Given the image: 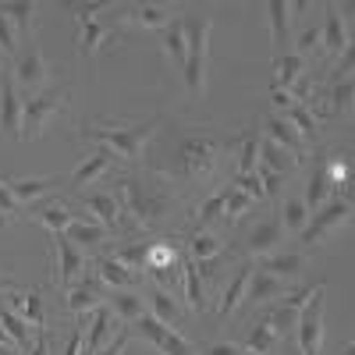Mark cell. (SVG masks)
Here are the masks:
<instances>
[{
  "label": "cell",
  "instance_id": "37",
  "mask_svg": "<svg viewBox=\"0 0 355 355\" xmlns=\"http://www.w3.org/2000/svg\"><path fill=\"white\" fill-rule=\"evenodd\" d=\"M281 224H284V231H291V234H299L302 227H306V220H309V206L302 202V196H284V202H281Z\"/></svg>",
  "mask_w": 355,
  "mask_h": 355
},
{
  "label": "cell",
  "instance_id": "34",
  "mask_svg": "<svg viewBox=\"0 0 355 355\" xmlns=\"http://www.w3.org/2000/svg\"><path fill=\"white\" fill-rule=\"evenodd\" d=\"M64 239H68L75 249H96L100 242H107V227H103V224H85V220H75V224L64 231Z\"/></svg>",
  "mask_w": 355,
  "mask_h": 355
},
{
  "label": "cell",
  "instance_id": "39",
  "mask_svg": "<svg viewBox=\"0 0 355 355\" xmlns=\"http://www.w3.org/2000/svg\"><path fill=\"white\" fill-rule=\"evenodd\" d=\"M150 306H153V320H160V323H167V327H178L182 323V309H178V302L171 299V291H164V288H157L153 295H150Z\"/></svg>",
  "mask_w": 355,
  "mask_h": 355
},
{
  "label": "cell",
  "instance_id": "62",
  "mask_svg": "<svg viewBox=\"0 0 355 355\" xmlns=\"http://www.w3.org/2000/svg\"><path fill=\"white\" fill-rule=\"evenodd\" d=\"M341 355H355V345H352V341H348V345H345V352H341Z\"/></svg>",
  "mask_w": 355,
  "mask_h": 355
},
{
  "label": "cell",
  "instance_id": "6",
  "mask_svg": "<svg viewBox=\"0 0 355 355\" xmlns=\"http://www.w3.org/2000/svg\"><path fill=\"white\" fill-rule=\"evenodd\" d=\"M348 217H352V199H348V196H334L331 202H323L320 210H313V214H309L306 227L299 231V239H302L306 245H316V242L327 239V234H331L334 227H341Z\"/></svg>",
  "mask_w": 355,
  "mask_h": 355
},
{
  "label": "cell",
  "instance_id": "21",
  "mask_svg": "<svg viewBox=\"0 0 355 355\" xmlns=\"http://www.w3.org/2000/svg\"><path fill=\"white\" fill-rule=\"evenodd\" d=\"M259 167L274 171V174H291L295 167H299V157H291L288 150H281L277 142H270L266 135H259Z\"/></svg>",
  "mask_w": 355,
  "mask_h": 355
},
{
  "label": "cell",
  "instance_id": "59",
  "mask_svg": "<svg viewBox=\"0 0 355 355\" xmlns=\"http://www.w3.org/2000/svg\"><path fill=\"white\" fill-rule=\"evenodd\" d=\"M270 103L277 107V110H288L295 100H291V93H284V89H274V96H270Z\"/></svg>",
  "mask_w": 355,
  "mask_h": 355
},
{
  "label": "cell",
  "instance_id": "9",
  "mask_svg": "<svg viewBox=\"0 0 355 355\" xmlns=\"http://www.w3.org/2000/svg\"><path fill=\"white\" fill-rule=\"evenodd\" d=\"M217 153H220V146L214 139H192L182 146V171L189 178H206L217 164Z\"/></svg>",
  "mask_w": 355,
  "mask_h": 355
},
{
  "label": "cell",
  "instance_id": "50",
  "mask_svg": "<svg viewBox=\"0 0 355 355\" xmlns=\"http://www.w3.org/2000/svg\"><path fill=\"white\" fill-rule=\"evenodd\" d=\"M224 196H227V189L217 192V196H210V199L199 206V224H210V220H217L224 214Z\"/></svg>",
  "mask_w": 355,
  "mask_h": 355
},
{
  "label": "cell",
  "instance_id": "18",
  "mask_svg": "<svg viewBox=\"0 0 355 355\" xmlns=\"http://www.w3.org/2000/svg\"><path fill=\"white\" fill-rule=\"evenodd\" d=\"M306 299H309V291L288 295L281 309H274V313H266V316H263L266 323H270V331H274L277 338H281V334H288V331H295V320H299V309L306 306Z\"/></svg>",
  "mask_w": 355,
  "mask_h": 355
},
{
  "label": "cell",
  "instance_id": "27",
  "mask_svg": "<svg viewBox=\"0 0 355 355\" xmlns=\"http://www.w3.org/2000/svg\"><path fill=\"white\" fill-rule=\"evenodd\" d=\"M249 277H252V266L245 263V266H239V274H234V281L224 288V299H220V316L227 320L234 309H239L242 306V299H245V291H249Z\"/></svg>",
  "mask_w": 355,
  "mask_h": 355
},
{
  "label": "cell",
  "instance_id": "51",
  "mask_svg": "<svg viewBox=\"0 0 355 355\" xmlns=\"http://www.w3.org/2000/svg\"><path fill=\"white\" fill-rule=\"evenodd\" d=\"M259 174V182H263V196H281L284 192V174H274V171H266V167H256Z\"/></svg>",
  "mask_w": 355,
  "mask_h": 355
},
{
  "label": "cell",
  "instance_id": "3",
  "mask_svg": "<svg viewBox=\"0 0 355 355\" xmlns=\"http://www.w3.org/2000/svg\"><path fill=\"white\" fill-rule=\"evenodd\" d=\"M68 93H71L68 85H50V89H43V93L28 96V100L21 103V139H40L50 117H53L57 110H64Z\"/></svg>",
  "mask_w": 355,
  "mask_h": 355
},
{
  "label": "cell",
  "instance_id": "7",
  "mask_svg": "<svg viewBox=\"0 0 355 355\" xmlns=\"http://www.w3.org/2000/svg\"><path fill=\"white\" fill-rule=\"evenodd\" d=\"M135 327H139V334H142L146 341H150L160 355H196V348H192L182 334H178L174 327H167V323L153 320L150 313L139 316V320H135Z\"/></svg>",
  "mask_w": 355,
  "mask_h": 355
},
{
  "label": "cell",
  "instance_id": "1",
  "mask_svg": "<svg viewBox=\"0 0 355 355\" xmlns=\"http://www.w3.org/2000/svg\"><path fill=\"white\" fill-rule=\"evenodd\" d=\"M157 125H160L157 117H153V121H135V125H100V121H89L82 132H85V139H96L100 146H107V150L117 153V157L142 160L146 142L153 139Z\"/></svg>",
  "mask_w": 355,
  "mask_h": 355
},
{
  "label": "cell",
  "instance_id": "28",
  "mask_svg": "<svg viewBox=\"0 0 355 355\" xmlns=\"http://www.w3.org/2000/svg\"><path fill=\"white\" fill-rule=\"evenodd\" d=\"M263 270L281 277V281H295V277L306 270V256L302 252H277V256H270V259L263 263Z\"/></svg>",
  "mask_w": 355,
  "mask_h": 355
},
{
  "label": "cell",
  "instance_id": "31",
  "mask_svg": "<svg viewBox=\"0 0 355 355\" xmlns=\"http://www.w3.org/2000/svg\"><path fill=\"white\" fill-rule=\"evenodd\" d=\"M110 309H114V316L121 320V323H135L139 316H146V306H142V295L139 291H114L110 295Z\"/></svg>",
  "mask_w": 355,
  "mask_h": 355
},
{
  "label": "cell",
  "instance_id": "42",
  "mask_svg": "<svg viewBox=\"0 0 355 355\" xmlns=\"http://www.w3.org/2000/svg\"><path fill=\"white\" fill-rule=\"evenodd\" d=\"M274 345H277V334L270 331V323H266V320H259L256 327L249 331L245 352H249V355H270V352H274Z\"/></svg>",
  "mask_w": 355,
  "mask_h": 355
},
{
  "label": "cell",
  "instance_id": "29",
  "mask_svg": "<svg viewBox=\"0 0 355 355\" xmlns=\"http://www.w3.org/2000/svg\"><path fill=\"white\" fill-rule=\"evenodd\" d=\"M274 71H277L274 75V89H284L288 93V89L299 82V75L306 71V61L299 53H281V57H274Z\"/></svg>",
  "mask_w": 355,
  "mask_h": 355
},
{
  "label": "cell",
  "instance_id": "25",
  "mask_svg": "<svg viewBox=\"0 0 355 355\" xmlns=\"http://www.w3.org/2000/svg\"><path fill=\"white\" fill-rule=\"evenodd\" d=\"M114 327H110V306H96L93 320H89V338H85V352L82 355H96L107 341H110Z\"/></svg>",
  "mask_w": 355,
  "mask_h": 355
},
{
  "label": "cell",
  "instance_id": "45",
  "mask_svg": "<svg viewBox=\"0 0 355 355\" xmlns=\"http://www.w3.org/2000/svg\"><path fill=\"white\" fill-rule=\"evenodd\" d=\"M150 245L153 242H135V245H125V249H117L114 252V259H121L128 270H146V259H150Z\"/></svg>",
  "mask_w": 355,
  "mask_h": 355
},
{
  "label": "cell",
  "instance_id": "13",
  "mask_svg": "<svg viewBox=\"0 0 355 355\" xmlns=\"http://www.w3.org/2000/svg\"><path fill=\"white\" fill-rule=\"evenodd\" d=\"M284 224H281V217H270V220H263L249 239H245V252L249 256H266V252H274L281 242H284Z\"/></svg>",
  "mask_w": 355,
  "mask_h": 355
},
{
  "label": "cell",
  "instance_id": "56",
  "mask_svg": "<svg viewBox=\"0 0 355 355\" xmlns=\"http://www.w3.org/2000/svg\"><path fill=\"white\" fill-rule=\"evenodd\" d=\"M82 327H85V320H78L75 327H71V334H68V341H64V352H61V355H82Z\"/></svg>",
  "mask_w": 355,
  "mask_h": 355
},
{
  "label": "cell",
  "instance_id": "19",
  "mask_svg": "<svg viewBox=\"0 0 355 355\" xmlns=\"http://www.w3.org/2000/svg\"><path fill=\"white\" fill-rule=\"evenodd\" d=\"M96 277H100L107 288H114V291H128V288H135V281H139V274L128 270V266H125L121 259H114V256H103V259L96 263Z\"/></svg>",
  "mask_w": 355,
  "mask_h": 355
},
{
  "label": "cell",
  "instance_id": "23",
  "mask_svg": "<svg viewBox=\"0 0 355 355\" xmlns=\"http://www.w3.org/2000/svg\"><path fill=\"white\" fill-rule=\"evenodd\" d=\"M100 281H78V284H71V291H68V313H75V316H85V309L93 313L96 306H100Z\"/></svg>",
  "mask_w": 355,
  "mask_h": 355
},
{
  "label": "cell",
  "instance_id": "48",
  "mask_svg": "<svg viewBox=\"0 0 355 355\" xmlns=\"http://www.w3.org/2000/svg\"><path fill=\"white\" fill-rule=\"evenodd\" d=\"M348 107H352V75L338 78L334 89H331V110L341 114V110H348Z\"/></svg>",
  "mask_w": 355,
  "mask_h": 355
},
{
  "label": "cell",
  "instance_id": "30",
  "mask_svg": "<svg viewBox=\"0 0 355 355\" xmlns=\"http://www.w3.org/2000/svg\"><path fill=\"white\" fill-rule=\"evenodd\" d=\"M281 117H284V121H288L295 132L302 135V142H313V139L320 135V121L313 117V110H309L306 103H291V107H288Z\"/></svg>",
  "mask_w": 355,
  "mask_h": 355
},
{
  "label": "cell",
  "instance_id": "57",
  "mask_svg": "<svg viewBox=\"0 0 355 355\" xmlns=\"http://www.w3.org/2000/svg\"><path fill=\"white\" fill-rule=\"evenodd\" d=\"M323 171H327V167H323ZM327 178H331V185H341L345 178H348V160H341V153L331 160V171H327Z\"/></svg>",
  "mask_w": 355,
  "mask_h": 355
},
{
  "label": "cell",
  "instance_id": "44",
  "mask_svg": "<svg viewBox=\"0 0 355 355\" xmlns=\"http://www.w3.org/2000/svg\"><path fill=\"white\" fill-rule=\"evenodd\" d=\"M0 15H8L11 25H18L21 33L33 28V18H36V4H28V0H15V4H0Z\"/></svg>",
  "mask_w": 355,
  "mask_h": 355
},
{
  "label": "cell",
  "instance_id": "4",
  "mask_svg": "<svg viewBox=\"0 0 355 355\" xmlns=\"http://www.w3.org/2000/svg\"><path fill=\"white\" fill-rule=\"evenodd\" d=\"M323 299H327V288L323 284L309 288V299L299 309V320H295V338H299L302 355H320V348H323Z\"/></svg>",
  "mask_w": 355,
  "mask_h": 355
},
{
  "label": "cell",
  "instance_id": "17",
  "mask_svg": "<svg viewBox=\"0 0 355 355\" xmlns=\"http://www.w3.org/2000/svg\"><path fill=\"white\" fill-rule=\"evenodd\" d=\"M110 164H114V153L107 150V146H100L96 153H89L78 167H75V174H71V185L75 189H82V185H93L96 178H103L107 171H110Z\"/></svg>",
  "mask_w": 355,
  "mask_h": 355
},
{
  "label": "cell",
  "instance_id": "60",
  "mask_svg": "<svg viewBox=\"0 0 355 355\" xmlns=\"http://www.w3.org/2000/svg\"><path fill=\"white\" fill-rule=\"evenodd\" d=\"M28 355H46V331H40V338H36V345H33Z\"/></svg>",
  "mask_w": 355,
  "mask_h": 355
},
{
  "label": "cell",
  "instance_id": "49",
  "mask_svg": "<svg viewBox=\"0 0 355 355\" xmlns=\"http://www.w3.org/2000/svg\"><path fill=\"white\" fill-rule=\"evenodd\" d=\"M234 189H239V192H245L252 202L256 199H263V182H259V174L252 171V174H234V182H231Z\"/></svg>",
  "mask_w": 355,
  "mask_h": 355
},
{
  "label": "cell",
  "instance_id": "32",
  "mask_svg": "<svg viewBox=\"0 0 355 355\" xmlns=\"http://www.w3.org/2000/svg\"><path fill=\"white\" fill-rule=\"evenodd\" d=\"M11 299H15V313H18L25 323H33V327L46 331V313H43L40 291H21V295H11Z\"/></svg>",
  "mask_w": 355,
  "mask_h": 355
},
{
  "label": "cell",
  "instance_id": "22",
  "mask_svg": "<svg viewBox=\"0 0 355 355\" xmlns=\"http://www.w3.org/2000/svg\"><path fill=\"white\" fill-rule=\"evenodd\" d=\"M320 43H323V50H327L331 57L348 53V33H345V25H341L338 8L327 11V21H323V28H320Z\"/></svg>",
  "mask_w": 355,
  "mask_h": 355
},
{
  "label": "cell",
  "instance_id": "2",
  "mask_svg": "<svg viewBox=\"0 0 355 355\" xmlns=\"http://www.w3.org/2000/svg\"><path fill=\"white\" fill-rule=\"evenodd\" d=\"M182 28H185V43H189L182 78H185L189 93H199L202 82H206V57H210V28H214V21L206 15H185Z\"/></svg>",
  "mask_w": 355,
  "mask_h": 355
},
{
  "label": "cell",
  "instance_id": "20",
  "mask_svg": "<svg viewBox=\"0 0 355 355\" xmlns=\"http://www.w3.org/2000/svg\"><path fill=\"white\" fill-rule=\"evenodd\" d=\"M82 202H85V210L93 214V220L103 224V227H117V220H121V202L110 192H89V196H82Z\"/></svg>",
  "mask_w": 355,
  "mask_h": 355
},
{
  "label": "cell",
  "instance_id": "24",
  "mask_svg": "<svg viewBox=\"0 0 355 355\" xmlns=\"http://www.w3.org/2000/svg\"><path fill=\"white\" fill-rule=\"evenodd\" d=\"M266 139L270 142H277L281 150H288L291 157H302L306 153V142H302V135L295 132L284 117H270V121H266Z\"/></svg>",
  "mask_w": 355,
  "mask_h": 355
},
{
  "label": "cell",
  "instance_id": "54",
  "mask_svg": "<svg viewBox=\"0 0 355 355\" xmlns=\"http://www.w3.org/2000/svg\"><path fill=\"white\" fill-rule=\"evenodd\" d=\"M128 338H132V331H128V327H125V331H117V334H114V338H110V341H107V345H103L96 355H125Z\"/></svg>",
  "mask_w": 355,
  "mask_h": 355
},
{
  "label": "cell",
  "instance_id": "46",
  "mask_svg": "<svg viewBox=\"0 0 355 355\" xmlns=\"http://www.w3.org/2000/svg\"><path fill=\"white\" fill-rule=\"evenodd\" d=\"M256 164H259V135L256 132H245L242 153H239V174H252Z\"/></svg>",
  "mask_w": 355,
  "mask_h": 355
},
{
  "label": "cell",
  "instance_id": "16",
  "mask_svg": "<svg viewBox=\"0 0 355 355\" xmlns=\"http://www.w3.org/2000/svg\"><path fill=\"white\" fill-rule=\"evenodd\" d=\"M0 182L15 196V202H36L40 196L57 189V178H0Z\"/></svg>",
  "mask_w": 355,
  "mask_h": 355
},
{
  "label": "cell",
  "instance_id": "52",
  "mask_svg": "<svg viewBox=\"0 0 355 355\" xmlns=\"http://www.w3.org/2000/svg\"><path fill=\"white\" fill-rule=\"evenodd\" d=\"M316 46H320V28H302L299 43H295V53H299L302 61H306L309 53H316Z\"/></svg>",
  "mask_w": 355,
  "mask_h": 355
},
{
  "label": "cell",
  "instance_id": "47",
  "mask_svg": "<svg viewBox=\"0 0 355 355\" xmlns=\"http://www.w3.org/2000/svg\"><path fill=\"white\" fill-rule=\"evenodd\" d=\"M249 206H252V199H249L245 192H239L234 185L227 189V196H224V210H227V217H231V220H242Z\"/></svg>",
  "mask_w": 355,
  "mask_h": 355
},
{
  "label": "cell",
  "instance_id": "10",
  "mask_svg": "<svg viewBox=\"0 0 355 355\" xmlns=\"http://www.w3.org/2000/svg\"><path fill=\"white\" fill-rule=\"evenodd\" d=\"M21 96L11 75H0V132L18 139L21 135Z\"/></svg>",
  "mask_w": 355,
  "mask_h": 355
},
{
  "label": "cell",
  "instance_id": "43",
  "mask_svg": "<svg viewBox=\"0 0 355 355\" xmlns=\"http://www.w3.org/2000/svg\"><path fill=\"white\" fill-rule=\"evenodd\" d=\"M189 252L196 263H206V259H217L220 256V242L214 239L210 231H196L192 239H189Z\"/></svg>",
  "mask_w": 355,
  "mask_h": 355
},
{
  "label": "cell",
  "instance_id": "35",
  "mask_svg": "<svg viewBox=\"0 0 355 355\" xmlns=\"http://www.w3.org/2000/svg\"><path fill=\"white\" fill-rule=\"evenodd\" d=\"M125 21H135V25H142V28H167V25H171V8L139 4V8H128V11H125Z\"/></svg>",
  "mask_w": 355,
  "mask_h": 355
},
{
  "label": "cell",
  "instance_id": "15",
  "mask_svg": "<svg viewBox=\"0 0 355 355\" xmlns=\"http://www.w3.org/2000/svg\"><path fill=\"white\" fill-rule=\"evenodd\" d=\"M53 245H57V259H61V274H57L53 281L57 284H64V288H71L75 281H78V274H82V266H85V256H82V249H75L64 234H53Z\"/></svg>",
  "mask_w": 355,
  "mask_h": 355
},
{
  "label": "cell",
  "instance_id": "38",
  "mask_svg": "<svg viewBox=\"0 0 355 355\" xmlns=\"http://www.w3.org/2000/svg\"><path fill=\"white\" fill-rule=\"evenodd\" d=\"M0 327H4V331L11 334V341H15V348H18V352H33V345H36V341H28V327H25V320H21L15 309L0 306Z\"/></svg>",
  "mask_w": 355,
  "mask_h": 355
},
{
  "label": "cell",
  "instance_id": "33",
  "mask_svg": "<svg viewBox=\"0 0 355 355\" xmlns=\"http://www.w3.org/2000/svg\"><path fill=\"white\" fill-rule=\"evenodd\" d=\"M160 43L167 50V57L178 64V68H185V53H189V43H185V28H182V18H171L167 28H160Z\"/></svg>",
  "mask_w": 355,
  "mask_h": 355
},
{
  "label": "cell",
  "instance_id": "61",
  "mask_svg": "<svg viewBox=\"0 0 355 355\" xmlns=\"http://www.w3.org/2000/svg\"><path fill=\"white\" fill-rule=\"evenodd\" d=\"M0 288H11V277L8 274H0Z\"/></svg>",
  "mask_w": 355,
  "mask_h": 355
},
{
  "label": "cell",
  "instance_id": "8",
  "mask_svg": "<svg viewBox=\"0 0 355 355\" xmlns=\"http://www.w3.org/2000/svg\"><path fill=\"white\" fill-rule=\"evenodd\" d=\"M15 85H21L25 93H36V89L46 82V61H43V50L36 43H25L15 53V68H11Z\"/></svg>",
  "mask_w": 355,
  "mask_h": 355
},
{
  "label": "cell",
  "instance_id": "36",
  "mask_svg": "<svg viewBox=\"0 0 355 355\" xmlns=\"http://www.w3.org/2000/svg\"><path fill=\"white\" fill-rule=\"evenodd\" d=\"M182 277H185V302H189V309L202 313L206 309V291H202V281H199L196 259H182Z\"/></svg>",
  "mask_w": 355,
  "mask_h": 355
},
{
  "label": "cell",
  "instance_id": "14",
  "mask_svg": "<svg viewBox=\"0 0 355 355\" xmlns=\"http://www.w3.org/2000/svg\"><path fill=\"white\" fill-rule=\"evenodd\" d=\"M288 291V281L274 277V274H266L263 266H252V277H249V291H245V299L252 306H263V302H270V299H281V295Z\"/></svg>",
  "mask_w": 355,
  "mask_h": 355
},
{
  "label": "cell",
  "instance_id": "11",
  "mask_svg": "<svg viewBox=\"0 0 355 355\" xmlns=\"http://www.w3.org/2000/svg\"><path fill=\"white\" fill-rule=\"evenodd\" d=\"M78 15V53L82 57H93L96 50H100V43L107 40V33H110V28L107 25H100L93 15L96 11H103V4H85V8H75Z\"/></svg>",
  "mask_w": 355,
  "mask_h": 355
},
{
  "label": "cell",
  "instance_id": "55",
  "mask_svg": "<svg viewBox=\"0 0 355 355\" xmlns=\"http://www.w3.org/2000/svg\"><path fill=\"white\" fill-rule=\"evenodd\" d=\"M15 214H18V202H15V196L4 189V182H0V224L15 220Z\"/></svg>",
  "mask_w": 355,
  "mask_h": 355
},
{
  "label": "cell",
  "instance_id": "58",
  "mask_svg": "<svg viewBox=\"0 0 355 355\" xmlns=\"http://www.w3.org/2000/svg\"><path fill=\"white\" fill-rule=\"evenodd\" d=\"M202 355H249L242 345H210Z\"/></svg>",
  "mask_w": 355,
  "mask_h": 355
},
{
  "label": "cell",
  "instance_id": "40",
  "mask_svg": "<svg viewBox=\"0 0 355 355\" xmlns=\"http://www.w3.org/2000/svg\"><path fill=\"white\" fill-rule=\"evenodd\" d=\"M36 217H40V220H43V224H46L53 234H64V231L78 220L75 214H68V206H61V202H43L40 210H36Z\"/></svg>",
  "mask_w": 355,
  "mask_h": 355
},
{
  "label": "cell",
  "instance_id": "5",
  "mask_svg": "<svg viewBox=\"0 0 355 355\" xmlns=\"http://www.w3.org/2000/svg\"><path fill=\"white\" fill-rule=\"evenodd\" d=\"M125 199H128V206H132V214H135V220L142 224V227H153L167 210H171V199L157 189V185H150V182H139V178H125Z\"/></svg>",
  "mask_w": 355,
  "mask_h": 355
},
{
  "label": "cell",
  "instance_id": "12",
  "mask_svg": "<svg viewBox=\"0 0 355 355\" xmlns=\"http://www.w3.org/2000/svg\"><path fill=\"white\" fill-rule=\"evenodd\" d=\"M146 270L153 274V281H157V288H174V281H178V270H182V259H178V252H174V245H167V242H160V245H150V259H146Z\"/></svg>",
  "mask_w": 355,
  "mask_h": 355
},
{
  "label": "cell",
  "instance_id": "41",
  "mask_svg": "<svg viewBox=\"0 0 355 355\" xmlns=\"http://www.w3.org/2000/svg\"><path fill=\"white\" fill-rule=\"evenodd\" d=\"M331 189H334V185H331L327 171H323V167H316V171H313V178H309V185H306V196H302V202L309 206V214H313V210H320V206L327 202Z\"/></svg>",
  "mask_w": 355,
  "mask_h": 355
},
{
  "label": "cell",
  "instance_id": "53",
  "mask_svg": "<svg viewBox=\"0 0 355 355\" xmlns=\"http://www.w3.org/2000/svg\"><path fill=\"white\" fill-rule=\"evenodd\" d=\"M0 50L4 53H18V43H15V25L8 15H0Z\"/></svg>",
  "mask_w": 355,
  "mask_h": 355
},
{
  "label": "cell",
  "instance_id": "26",
  "mask_svg": "<svg viewBox=\"0 0 355 355\" xmlns=\"http://www.w3.org/2000/svg\"><path fill=\"white\" fill-rule=\"evenodd\" d=\"M266 11H270V40H274V53L281 57V50L288 46V36H291V28H288V21H291V8L284 4V0H270V4H266Z\"/></svg>",
  "mask_w": 355,
  "mask_h": 355
}]
</instances>
